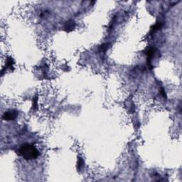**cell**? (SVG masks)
<instances>
[{"instance_id":"6da1fadb","label":"cell","mask_w":182,"mask_h":182,"mask_svg":"<svg viewBox=\"0 0 182 182\" xmlns=\"http://www.w3.org/2000/svg\"><path fill=\"white\" fill-rule=\"evenodd\" d=\"M19 155L26 160H32L39 156V151L32 144H25L20 146L19 149Z\"/></svg>"},{"instance_id":"7a4b0ae2","label":"cell","mask_w":182,"mask_h":182,"mask_svg":"<svg viewBox=\"0 0 182 182\" xmlns=\"http://www.w3.org/2000/svg\"><path fill=\"white\" fill-rule=\"evenodd\" d=\"M18 116V112L16 110H12L6 112L3 114L2 119L6 121H10V120H14Z\"/></svg>"},{"instance_id":"3957f363","label":"cell","mask_w":182,"mask_h":182,"mask_svg":"<svg viewBox=\"0 0 182 182\" xmlns=\"http://www.w3.org/2000/svg\"><path fill=\"white\" fill-rule=\"evenodd\" d=\"M75 25V22H74L73 21H69L66 22V24H65L64 28H65V30L67 31V32H71V31L74 29Z\"/></svg>"},{"instance_id":"277c9868","label":"cell","mask_w":182,"mask_h":182,"mask_svg":"<svg viewBox=\"0 0 182 182\" xmlns=\"http://www.w3.org/2000/svg\"><path fill=\"white\" fill-rule=\"evenodd\" d=\"M14 60L12 59L11 57H9L7 58V61H6V64H5V66L7 68H10V69H12V68H14L13 67V66H14Z\"/></svg>"},{"instance_id":"5b68a950","label":"cell","mask_w":182,"mask_h":182,"mask_svg":"<svg viewBox=\"0 0 182 182\" xmlns=\"http://www.w3.org/2000/svg\"><path fill=\"white\" fill-rule=\"evenodd\" d=\"M162 23H161V22H157V23L155 24L153 27L151 28V33L155 32L156 31H157V30H159V29H160V28H162Z\"/></svg>"},{"instance_id":"8992f818","label":"cell","mask_w":182,"mask_h":182,"mask_svg":"<svg viewBox=\"0 0 182 182\" xmlns=\"http://www.w3.org/2000/svg\"><path fill=\"white\" fill-rule=\"evenodd\" d=\"M83 166V160L82 158H78V163H77V167H78V169L80 170L81 169V168Z\"/></svg>"},{"instance_id":"52a82bcc","label":"cell","mask_w":182,"mask_h":182,"mask_svg":"<svg viewBox=\"0 0 182 182\" xmlns=\"http://www.w3.org/2000/svg\"><path fill=\"white\" fill-rule=\"evenodd\" d=\"M107 48H108V44H103L101 46H100V51L102 52H105L106 51V50L107 49Z\"/></svg>"}]
</instances>
